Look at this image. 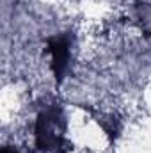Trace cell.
Listing matches in <instances>:
<instances>
[{
  "mask_svg": "<svg viewBox=\"0 0 151 153\" xmlns=\"http://www.w3.org/2000/svg\"><path fill=\"white\" fill-rule=\"evenodd\" d=\"M2 153H18V150H16V148H11V146H5Z\"/></svg>",
  "mask_w": 151,
  "mask_h": 153,
  "instance_id": "obj_4",
  "label": "cell"
},
{
  "mask_svg": "<svg viewBox=\"0 0 151 153\" xmlns=\"http://www.w3.org/2000/svg\"><path fill=\"white\" fill-rule=\"evenodd\" d=\"M36 146L41 152H61L66 146V117L59 107L44 109L34 128Z\"/></svg>",
  "mask_w": 151,
  "mask_h": 153,
  "instance_id": "obj_1",
  "label": "cell"
},
{
  "mask_svg": "<svg viewBox=\"0 0 151 153\" xmlns=\"http://www.w3.org/2000/svg\"><path fill=\"white\" fill-rule=\"evenodd\" d=\"M48 53L52 61V71L57 82H61L70 70L71 53H73V38L70 34H61L52 38L48 41Z\"/></svg>",
  "mask_w": 151,
  "mask_h": 153,
  "instance_id": "obj_2",
  "label": "cell"
},
{
  "mask_svg": "<svg viewBox=\"0 0 151 153\" xmlns=\"http://www.w3.org/2000/svg\"><path fill=\"white\" fill-rule=\"evenodd\" d=\"M133 16H135V22L139 23L141 30L146 36H151V5L150 4H137L135 11H133Z\"/></svg>",
  "mask_w": 151,
  "mask_h": 153,
  "instance_id": "obj_3",
  "label": "cell"
}]
</instances>
